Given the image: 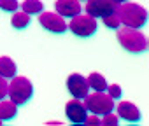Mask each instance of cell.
<instances>
[{
	"instance_id": "6da1fadb",
	"label": "cell",
	"mask_w": 149,
	"mask_h": 126,
	"mask_svg": "<svg viewBox=\"0 0 149 126\" xmlns=\"http://www.w3.org/2000/svg\"><path fill=\"white\" fill-rule=\"evenodd\" d=\"M116 14L121 21V25L128 26V28H142L149 19V12L146 11V7L133 4V2L119 4L116 9Z\"/></svg>"
},
{
	"instance_id": "7a4b0ae2",
	"label": "cell",
	"mask_w": 149,
	"mask_h": 126,
	"mask_svg": "<svg viewBox=\"0 0 149 126\" xmlns=\"http://www.w3.org/2000/svg\"><path fill=\"white\" fill-rule=\"evenodd\" d=\"M118 42L119 46L133 54L147 51V39L142 35L139 28H128V26H119L118 28Z\"/></svg>"
},
{
	"instance_id": "3957f363",
	"label": "cell",
	"mask_w": 149,
	"mask_h": 126,
	"mask_svg": "<svg viewBox=\"0 0 149 126\" xmlns=\"http://www.w3.org/2000/svg\"><path fill=\"white\" fill-rule=\"evenodd\" d=\"M7 96L16 105H25L33 96V84L28 77H13L9 82V93Z\"/></svg>"
},
{
	"instance_id": "277c9868",
	"label": "cell",
	"mask_w": 149,
	"mask_h": 126,
	"mask_svg": "<svg viewBox=\"0 0 149 126\" xmlns=\"http://www.w3.org/2000/svg\"><path fill=\"white\" fill-rule=\"evenodd\" d=\"M84 105L91 114H97V116H104L114 110V100L104 91H95L93 95H88L84 98Z\"/></svg>"
},
{
	"instance_id": "5b68a950",
	"label": "cell",
	"mask_w": 149,
	"mask_h": 126,
	"mask_svg": "<svg viewBox=\"0 0 149 126\" xmlns=\"http://www.w3.org/2000/svg\"><path fill=\"white\" fill-rule=\"evenodd\" d=\"M97 28H98V23L90 14H77L68 23V30L77 37H91L95 35Z\"/></svg>"
},
{
	"instance_id": "8992f818",
	"label": "cell",
	"mask_w": 149,
	"mask_h": 126,
	"mask_svg": "<svg viewBox=\"0 0 149 126\" xmlns=\"http://www.w3.org/2000/svg\"><path fill=\"white\" fill-rule=\"evenodd\" d=\"M39 23L44 30L51 32V33H65L68 30V25L65 21L63 16H60L58 12H40L39 14Z\"/></svg>"
},
{
	"instance_id": "52a82bcc",
	"label": "cell",
	"mask_w": 149,
	"mask_h": 126,
	"mask_svg": "<svg viewBox=\"0 0 149 126\" xmlns=\"http://www.w3.org/2000/svg\"><path fill=\"white\" fill-rule=\"evenodd\" d=\"M86 14L93 16L95 19H102L112 12H116L118 4H114L112 0H86Z\"/></svg>"
},
{
	"instance_id": "ba28073f",
	"label": "cell",
	"mask_w": 149,
	"mask_h": 126,
	"mask_svg": "<svg viewBox=\"0 0 149 126\" xmlns=\"http://www.w3.org/2000/svg\"><path fill=\"white\" fill-rule=\"evenodd\" d=\"M67 89L68 93L74 96V98H79V100H84L88 95H90V84H88V79L81 74H70L67 77Z\"/></svg>"
},
{
	"instance_id": "9c48e42d",
	"label": "cell",
	"mask_w": 149,
	"mask_h": 126,
	"mask_svg": "<svg viewBox=\"0 0 149 126\" xmlns=\"http://www.w3.org/2000/svg\"><path fill=\"white\" fill-rule=\"evenodd\" d=\"M65 116L72 124H84L88 117V109L84 102H81L79 98H74L65 105Z\"/></svg>"
},
{
	"instance_id": "30bf717a",
	"label": "cell",
	"mask_w": 149,
	"mask_h": 126,
	"mask_svg": "<svg viewBox=\"0 0 149 126\" xmlns=\"http://www.w3.org/2000/svg\"><path fill=\"white\" fill-rule=\"evenodd\" d=\"M54 9L60 16L63 18H74V16H77L81 14L83 11V6L79 0H56V4H54Z\"/></svg>"
},
{
	"instance_id": "8fae6325",
	"label": "cell",
	"mask_w": 149,
	"mask_h": 126,
	"mask_svg": "<svg viewBox=\"0 0 149 126\" xmlns=\"http://www.w3.org/2000/svg\"><path fill=\"white\" fill-rule=\"evenodd\" d=\"M116 114L119 116V119H125L126 123H140V119H142V114H140L139 107L132 102H121L118 105Z\"/></svg>"
},
{
	"instance_id": "7c38bea8",
	"label": "cell",
	"mask_w": 149,
	"mask_h": 126,
	"mask_svg": "<svg viewBox=\"0 0 149 126\" xmlns=\"http://www.w3.org/2000/svg\"><path fill=\"white\" fill-rule=\"evenodd\" d=\"M16 114H18V105H16L11 98H9V100H6V98L0 100V119H2L4 123L14 119Z\"/></svg>"
},
{
	"instance_id": "4fadbf2b",
	"label": "cell",
	"mask_w": 149,
	"mask_h": 126,
	"mask_svg": "<svg viewBox=\"0 0 149 126\" xmlns=\"http://www.w3.org/2000/svg\"><path fill=\"white\" fill-rule=\"evenodd\" d=\"M16 72H18V69H16V63L13 61V58H9V56L0 58V75L6 79H13V77H16Z\"/></svg>"
},
{
	"instance_id": "5bb4252c",
	"label": "cell",
	"mask_w": 149,
	"mask_h": 126,
	"mask_svg": "<svg viewBox=\"0 0 149 126\" xmlns=\"http://www.w3.org/2000/svg\"><path fill=\"white\" fill-rule=\"evenodd\" d=\"M88 84H90V89H93V91H105L107 89V81H105V77L102 75V74H98V72H93V74H90L88 77Z\"/></svg>"
},
{
	"instance_id": "9a60e30c",
	"label": "cell",
	"mask_w": 149,
	"mask_h": 126,
	"mask_svg": "<svg viewBox=\"0 0 149 126\" xmlns=\"http://www.w3.org/2000/svg\"><path fill=\"white\" fill-rule=\"evenodd\" d=\"M23 12H26L28 16H33V14H40L44 11V4L40 0H25V2L19 6Z\"/></svg>"
},
{
	"instance_id": "2e32d148",
	"label": "cell",
	"mask_w": 149,
	"mask_h": 126,
	"mask_svg": "<svg viewBox=\"0 0 149 126\" xmlns=\"http://www.w3.org/2000/svg\"><path fill=\"white\" fill-rule=\"evenodd\" d=\"M11 25H13V28H16V30H25L28 25H30V16L26 14V12H13V18H11Z\"/></svg>"
},
{
	"instance_id": "e0dca14e",
	"label": "cell",
	"mask_w": 149,
	"mask_h": 126,
	"mask_svg": "<svg viewBox=\"0 0 149 126\" xmlns=\"http://www.w3.org/2000/svg\"><path fill=\"white\" fill-rule=\"evenodd\" d=\"M102 19H104V25H105L107 28H111V30H118V28L121 26V21H119V18H118L116 12H112V14L102 18Z\"/></svg>"
},
{
	"instance_id": "ac0fdd59",
	"label": "cell",
	"mask_w": 149,
	"mask_h": 126,
	"mask_svg": "<svg viewBox=\"0 0 149 126\" xmlns=\"http://www.w3.org/2000/svg\"><path fill=\"white\" fill-rule=\"evenodd\" d=\"M100 124H102V126H118V124H119V116L114 114V112H107V114H104V117L100 119Z\"/></svg>"
},
{
	"instance_id": "d6986e66",
	"label": "cell",
	"mask_w": 149,
	"mask_h": 126,
	"mask_svg": "<svg viewBox=\"0 0 149 126\" xmlns=\"http://www.w3.org/2000/svg\"><path fill=\"white\" fill-rule=\"evenodd\" d=\"M0 9L6 12H16L19 9V2L18 0H0Z\"/></svg>"
},
{
	"instance_id": "ffe728a7",
	"label": "cell",
	"mask_w": 149,
	"mask_h": 126,
	"mask_svg": "<svg viewBox=\"0 0 149 126\" xmlns=\"http://www.w3.org/2000/svg\"><path fill=\"white\" fill-rule=\"evenodd\" d=\"M105 91H109L107 95L112 98V100H119L121 98V95H123V91H121V86L119 84H111V86H107V89Z\"/></svg>"
},
{
	"instance_id": "44dd1931",
	"label": "cell",
	"mask_w": 149,
	"mask_h": 126,
	"mask_svg": "<svg viewBox=\"0 0 149 126\" xmlns=\"http://www.w3.org/2000/svg\"><path fill=\"white\" fill-rule=\"evenodd\" d=\"M7 93H9V82L6 77L0 75V100H4L7 96Z\"/></svg>"
},
{
	"instance_id": "7402d4cb",
	"label": "cell",
	"mask_w": 149,
	"mask_h": 126,
	"mask_svg": "<svg viewBox=\"0 0 149 126\" xmlns=\"http://www.w3.org/2000/svg\"><path fill=\"white\" fill-rule=\"evenodd\" d=\"M84 124H86V126H100V117H98L97 114H91V116L86 117Z\"/></svg>"
},
{
	"instance_id": "603a6c76",
	"label": "cell",
	"mask_w": 149,
	"mask_h": 126,
	"mask_svg": "<svg viewBox=\"0 0 149 126\" xmlns=\"http://www.w3.org/2000/svg\"><path fill=\"white\" fill-rule=\"evenodd\" d=\"M112 2H114V4H118V6H119V4H123V2H128V0H112Z\"/></svg>"
},
{
	"instance_id": "cb8c5ba5",
	"label": "cell",
	"mask_w": 149,
	"mask_h": 126,
	"mask_svg": "<svg viewBox=\"0 0 149 126\" xmlns=\"http://www.w3.org/2000/svg\"><path fill=\"white\" fill-rule=\"evenodd\" d=\"M79 2H86V0H79Z\"/></svg>"
},
{
	"instance_id": "d4e9b609",
	"label": "cell",
	"mask_w": 149,
	"mask_h": 126,
	"mask_svg": "<svg viewBox=\"0 0 149 126\" xmlns=\"http://www.w3.org/2000/svg\"><path fill=\"white\" fill-rule=\"evenodd\" d=\"M2 123H4V121H2V119H0V124H2Z\"/></svg>"
},
{
	"instance_id": "484cf974",
	"label": "cell",
	"mask_w": 149,
	"mask_h": 126,
	"mask_svg": "<svg viewBox=\"0 0 149 126\" xmlns=\"http://www.w3.org/2000/svg\"><path fill=\"white\" fill-rule=\"evenodd\" d=\"M147 46H149V40H147Z\"/></svg>"
}]
</instances>
